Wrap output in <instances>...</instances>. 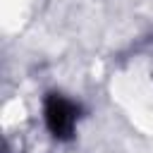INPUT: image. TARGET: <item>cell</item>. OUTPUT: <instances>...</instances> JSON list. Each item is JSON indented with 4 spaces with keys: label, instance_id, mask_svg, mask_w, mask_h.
Wrapping results in <instances>:
<instances>
[{
    "label": "cell",
    "instance_id": "cell-1",
    "mask_svg": "<svg viewBox=\"0 0 153 153\" xmlns=\"http://www.w3.org/2000/svg\"><path fill=\"white\" fill-rule=\"evenodd\" d=\"M43 120H45L48 131L55 139L67 141L74 136L76 120H79V105L60 93H48L43 100Z\"/></svg>",
    "mask_w": 153,
    "mask_h": 153
}]
</instances>
